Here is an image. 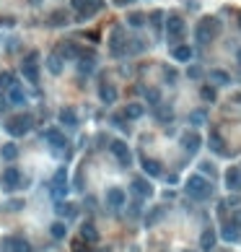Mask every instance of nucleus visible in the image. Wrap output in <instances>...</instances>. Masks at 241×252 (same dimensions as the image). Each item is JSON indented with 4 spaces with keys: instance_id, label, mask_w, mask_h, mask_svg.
Masks as SVG:
<instances>
[{
    "instance_id": "obj_1",
    "label": "nucleus",
    "mask_w": 241,
    "mask_h": 252,
    "mask_svg": "<svg viewBox=\"0 0 241 252\" xmlns=\"http://www.w3.org/2000/svg\"><path fill=\"white\" fill-rule=\"evenodd\" d=\"M184 190H187V195L194 197V200H210L213 197V182L205 174H192L187 179V185H184Z\"/></svg>"
},
{
    "instance_id": "obj_2",
    "label": "nucleus",
    "mask_w": 241,
    "mask_h": 252,
    "mask_svg": "<svg viewBox=\"0 0 241 252\" xmlns=\"http://www.w3.org/2000/svg\"><path fill=\"white\" fill-rule=\"evenodd\" d=\"M215 37H218V21L213 16H205L194 29V39H197V44H210Z\"/></svg>"
},
{
    "instance_id": "obj_3",
    "label": "nucleus",
    "mask_w": 241,
    "mask_h": 252,
    "mask_svg": "<svg viewBox=\"0 0 241 252\" xmlns=\"http://www.w3.org/2000/svg\"><path fill=\"white\" fill-rule=\"evenodd\" d=\"M31 128H34V117H31V114H16V117H11V120L5 122V130L11 133L13 138L26 136Z\"/></svg>"
},
{
    "instance_id": "obj_4",
    "label": "nucleus",
    "mask_w": 241,
    "mask_h": 252,
    "mask_svg": "<svg viewBox=\"0 0 241 252\" xmlns=\"http://www.w3.org/2000/svg\"><path fill=\"white\" fill-rule=\"evenodd\" d=\"M21 70H24V78L29 81L31 86L39 84V52H29V55L24 57Z\"/></svg>"
},
{
    "instance_id": "obj_5",
    "label": "nucleus",
    "mask_w": 241,
    "mask_h": 252,
    "mask_svg": "<svg viewBox=\"0 0 241 252\" xmlns=\"http://www.w3.org/2000/svg\"><path fill=\"white\" fill-rule=\"evenodd\" d=\"M73 8L78 11V19L86 21L91 16H96L104 8V0H73Z\"/></svg>"
},
{
    "instance_id": "obj_6",
    "label": "nucleus",
    "mask_w": 241,
    "mask_h": 252,
    "mask_svg": "<svg viewBox=\"0 0 241 252\" xmlns=\"http://www.w3.org/2000/svg\"><path fill=\"white\" fill-rule=\"evenodd\" d=\"M0 187H3V193L18 190V187H21V172H18L16 167L3 169V174H0Z\"/></svg>"
},
{
    "instance_id": "obj_7",
    "label": "nucleus",
    "mask_w": 241,
    "mask_h": 252,
    "mask_svg": "<svg viewBox=\"0 0 241 252\" xmlns=\"http://www.w3.org/2000/svg\"><path fill=\"white\" fill-rule=\"evenodd\" d=\"M109 151H112V156H114L122 167L133 164V154H130V148H127L125 140H112V143H109Z\"/></svg>"
},
{
    "instance_id": "obj_8",
    "label": "nucleus",
    "mask_w": 241,
    "mask_h": 252,
    "mask_svg": "<svg viewBox=\"0 0 241 252\" xmlns=\"http://www.w3.org/2000/svg\"><path fill=\"white\" fill-rule=\"evenodd\" d=\"M0 250L3 252H31V245L24 237H5L0 242Z\"/></svg>"
},
{
    "instance_id": "obj_9",
    "label": "nucleus",
    "mask_w": 241,
    "mask_h": 252,
    "mask_svg": "<svg viewBox=\"0 0 241 252\" xmlns=\"http://www.w3.org/2000/svg\"><path fill=\"white\" fill-rule=\"evenodd\" d=\"M44 140H47L50 146L57 151V154L68 156V140H65V136H62L60 130H47V133H44Z\"/></svg>"
},
{
    "instance_id": "obj_10",
    "label": "nucleus",
    "mask_w": 241,
    "mask_h": 252,
    "mask_svg": "<svg viewBox=\"0 0 241 252\" xmlns=\"http://www.w3.org/2000/svg\"><path fill=\"white\" fill-rule=\"evenodd\" d=\"M179 143H182V148L187 151V154H197L200 146H202V138H200V133H182L179 136Z\"/></svg>"
},
{
    "instance_id": "obj_11",
    "label": "nucleus",
    "mask_w": 241,
    "mask_h": 252,
    "mask_svg": "<svg viewBox=\"0 0 241 252\" xmlns=\"http://www.w3.org/2000/svg\"><path fill=\"white\" fill-rule=\"evenodd\" d=\"M52 195L54 197H65L68 195V172L65 169H57L52 177Z\"/></svg>"
},
{
    "instance_id": "obj_12",
    "label": "nucleus",
    "mask_w": 241,
    "mask_h": 252,
    "mask_svg": "<svg viewBox=\"0 0 241 252\" xmlns=\"http://www.w3.org/2000/svg\"><path fill=\"white\" fill-rule=\"evenodd\" d=\"M127 52V39H125V31H122V26H114V31H112V55H125Z\"/></svg>"
},
{
    "instance_id": "obj_13",
    "label": "nucleus",
    "mask_w": 241,
    "mask_h": 252,
    "mask_svg": "<svg viewBox=\"0 0 241 252\" xmlns=\"http://www.w3.org/2000/svg\"><path fill=\"white\" fill-rule=\"evenodd\" d=\"M127 203V195L122 187H109L107 190V205L109 208H122V205Z\"/></svg>"
},
{
    "instance_id": "obj_14",
    "label": "nucleus",
    "mask_w": 241,
    "mask_h": 252,
    "mask_svg": "<svg viewBox=\"0 0 241 252\" xmlns=\"http://www.w3.org/2000/svg\"><path fill=\"white\" fill-rule=\"evenodd\" d=\"M166 34H169V39H182L184 21L179 19V16H169V21H166Z\"/></svg>"
},
{
    "instance_id": "obj_15",
    "label": "nucleus",
    "mask_w": 241,
    "mask_h": 252,
    "mask_svg": "<svg viewBox=\"0 0 241 252\" xmlns=\"http://www.w3.org/2000/svg\"><path fill=\"white\" fill-rule=\"evenodd\" d=\"M57 52H60V55H62V60H78V57L83 55L80 44H76V42H62Z\"/></svg>"
},
{
    "instance_id": "obj_16",
    "label": "nucleus",
    "mask_w": 241,
    "mask_h": 252,
    "mask_svg": "<svg viewBox=\"0 0 241 252\" xmlns=\"http://www.w3.org/2000/svg\"><path fill=\"white\" fill-rule=\"evenodd\" d=\"M226 187H228L231 193H239L241 190V169L239 167L226 169Z\"/></svg>"
},
{
    "instance_id": "obj_17",
    "label": "nucleus",
    "mask_w": 241,
    "mask_h": 252,
    "mask_svg": "<svg viewBox=\"0 0 241 252\" xmlns=\"http://www.w3.org/2000/svg\"><path fill=\"white\" fill-rule=\"evenodd\" d=\"M133 193H135L137 197H151V195H153V187H151V182H148V179L135 177V179H133Z\"/></svg>"
},
{
    "instance_id": "obj_18",
    "label": "nucleus",
    "mask_w": 241,
    "mask_h": 252,
    "mask_svg": "<svg viewBox=\"0 0 241 252\" xmlns=\"http://www.w3.org/2000/svg\"><path fill=\"white\" fill-rule=\"evenodd\" d=\"M57 120H60V125H65V128H76V125H78V114H76L73 107H65V110L57 114Z\"/></svg>"
},
{
    "instance_id": "obj_19",
    "label": "nucleus",
    "mask_w": 241,
    "mask_h": 252,
    "mask_svg": "<svg viewBox=\"0 0 241 252\" xmlns=\"http://www.w3.org/2000/svg\"><path fill=\"white\" fill-rule=\"evenodd\" d=\"M99 99L104 104H114L117 102V88L112 86V84H101L99 86Z\"/></svg>"
},
{
    "instance_id": "obj_20",
    "label": "nucleus",
    "mask_w": 241,
    "mask_h": 252,
    "mask_svg": "<svg viewBox=\"0 0 241 252\" xmlns=\"http://www.w3.org/2000/svg\"><path fill=\"white\" fill-rule=\"evenodd\" d=\"M143 169H145V174L148 177H161L163 174V167H161V161H156V159H143Z\"/></svg>"
},
{
    "instance_id": "obj_21",
    "label": "nucleus",
    "mask_w": 241,
    "mask_h": 252,
    "mask_svg": "<svg viewBox=\"0 0 241 252\" xmlns=\"http://www.w3.org/2000/svg\"><path fill=\"white\" fill-rule=\"evenodd\" d=\"M213 247H215V231L213 229H205L200 237V250L202 252H213Z\"/></svg>"
},
{
    "instance_id": "obj_22",
    "label": "nucleus",
    "mask_w": 241,
    "mask_h": 252,
    "mask_svg": "<svg viewBox=\"0 0 241 252\" xmlns=\"http://www.w3.org/2000/svg\"><path fill=\"white\" fill-rule=\"evenodd\" d=\"M47 70L52 76H60L62 73V55L60 52H52V55L47 57Z\"/></svg>"
},
{
    "instance_id": "obj_23",
    "label": "nucleus",
    "mask_w": 241,
    "mask_h": 252,
    "mask_svg": "<svg viewBox=\"0 0 241 252\" xmlns=\"http://www.w3.org/2000/svg\"><path fill=\"white\" fill-rule=\"evenodd\" d=\"M171 57L179 60V62H189V60H192V47H187V44H179V47L171 50Z\"/></svg>"
},
{
    "instance_id": "obj_24",
    "label": "nucleus",
    "mask_w": 241,
    "mask_h": 252,
    "mask_svg": "<svg viewBox=\"0 0 241 252\" xmlns=\"http://www.w3.org/2000/svg\"><path fill=\"white\" fill-rule=\"evenodd\" d=\"M143 114H145V110H143V104H137V102L125 107V117H127V120H140Z\"/></svg>"
},
{
    "instance_id": "obj_25",
    "label": "nucleus",
    "mask_w": 241,
    "mask_h": 252,
    "mask_svg": "<svg viewBox=\"0 0 241 252\" xmlns=\"http://www.w3.org/2000/svg\"><path fill=\"white\" fill-rule=\"evenodd\" d=\"M220 237H223L226 242H239L241 234H239V229H236V224H226V226L220 229Z\"/></svg>"
},
{
    "instance_id": "obj_26",
    "label": "nucleus",
    "mask_w": 241,
    "mask_h": 252,
    "mask_svg": "<svg viewBox=\"0 0 241 252\" xmlns=\"http://www.w3.org/2000/svg\"><path fill=\"white\" fill-rule=\"evenodd\" d=\"M80 239H86V242H99V231L94 224H83L80 226Z\"/></svg>"
},
{
    "instance_id": "obj_27",
    "label": "nucleus",
    "mask_w": 241,
    "mask_h": 252,
    "mask_svg": "<svg viewBox=\"0 0 241 252\" xmlns=\"http://www.w3.org/2000/svg\"><path fill=\"white\" fill-rule=\"evenodd\" d=\"M8 96H11V102H13V104H18V107H21V104L26 102V94H24V88L18 86V84H13L11 88H8Z\"/></svg>"
},
{
    "instance_id": "obj_28",
    "label": "nucleus",
    "mask_w": 241,
    "mask_h": 252,
    "mask_svg": "<svg viewBox=\"0 0 241 252\" xmlns=\"http://www.w3.org/2000/svg\"><path fill=\"white\" fill-rule=\"evenodd\" d=\"M54 211H57L60 219H73V216L78 213V208L73 203H57V208H54Z\"/></svg>"
},
{
    "instance_id": "obj_29",
    "label": "nucleus",
    "mask_w": 241,
    "mask_h": 252,
    "mask_svg": "<svg viewBox=\"0 0 241 252\" xmlns=\"http://www.w3.org/2000/svg\"><path fill=\"white\" fill-rule=\"evenodd\" d=\"M210 81H213V84H218V86H228L231 84V76L226 73V70H210Z\"/></svg>"
},
{
    "instance_id": "obj_30",
    "label": "nucleus",
    "mask_w": 241,
    "mask_h": 252,
    "mask_svg": "<svg viewBox=\"0 0 241 252\" xmlns=\"http://www.w3.org/2000/svg\"><path fill=\"white\" fill-rule=\"evenodd\" d=\"M0 156H3L5 161H16L18 159V146L16 143H5V146L0 148Z\"/></svg>"
},
{
    "instance_id": "obj_31",
    "label": "nucleus",
    "mask_w": 241,
    "mask_h": 252,
    "mask_svg": "<svg viewBox=\"0 0 241 252\" xmlns=\"http://www.w3.org/2000/svg\"><path fill=\"white\" fill-rule=\"evenodd\" d=\"M50 234L54 239H65V234H68V226H65L62 221H54L52 226H50Z\"/></svg>"
},
{
    "instance_id": "obj_32",
    "label": "nucleus",
    "mask_w": 241,
    "mask_h": 252,
    "mask_svg": "<svg viewBox=\"0 0 241 252\" xmlns=\"http://www.w3.org/2000/svg\"><path fill=\"white\" fill-rule=\"evenodd\" d=\"M78 62H80V65H78V70H80V73H91V70H94V57H86V52H83V55L78 57Z\"/></svg>"
},
{
    "instance_id": "obj_33",
    "label": "nucleus",
    "mask_w": 241,
    "mask_h": 252,
    "mask_svg": "<svg viewBox=\"0 0 241 252\" xmlns=\"http://www.w3.org/2000/svg\"><path fill=\"white\" fill-rule=\"evenodd\" d=\"M210 148L215 151V154H226V146H223V138L218 136V133H213L210 136Z\"/></svg>"
},
{
    "instance_id": "obj_34",
    "label": "nucleus",
    "mask_w": 241,
    "mask_h": 252,
    "mask_svg": "<svg viewBox=\"0 0 241 252\" xmlns=\"http://www.w3.org/2000/svg\"><path fill=\"white\" fill-rule=\"evenodd\" d=\"M65 24H68V13L65 11H54L50 16V26H65Z\"/></svg>"
},
{
    "instance_id": "obj_35",
    "label": "nucleus",
    "mask_w": 241,
    "mask_h": 252,
    "mask_svg": "<svg viewBox=\"0 0 241 252\" xmlns=\"http://www.w3.org/2000/svg\"><path fill=\"white\" fill-rule=\"evenodd\" d=\"M13 84H16V76L8 73V70H3V73H0V91H3V88H11Z\"/></svg>"
},
{
    "instance_id": "obj_36",
    "label": "nucleus",
    "mask_w": 241,
    "mask_h": 252,
    "mask_svg": "<svg viewBox=\"0 0 241 252\" xmlns=\"http://www.w3.org/2000/svg\"><path fill=\"white\" fill-rule=\"evenodd\" d=\"M127 24L133 26V29H140V26L145 24V16H143V13H130V16H127Z\"/></svg>"
},
{
    "instance_id": "obj_37",
    "label": "nucleus",
    "mask_w": 241,
    "mask_h": 252,
    "mask_svg": "<svg viewBox=\"0 0 241 252\" xmlns=\"http://www.w3.org/2000/svg\"><path fill=\"white\" fill-rule=\"evenodd\" d=\"M205 120H208V112H205V110H197V112L189 114V122H192V125H202Z\"/></svg>"
},
{
    "instance_id": "obj_38",
    "label": "nucleus",
    "mask_w": 241,
    "mask_h": 252,
    "mask_svg": "<svg viewBox=\"0 0 241 252\" xmlns=\"http://www.w3.org/2000/svg\"><path fill=\"white\" fill-rule=\"evenodd\" d=\"M145 99H148L151 104H159V102H161V94L156 91V88H145Z\"/></svg>"
},
{
    "instance_id": "obj_39",
    "label": "nucleus",
    "mask_w": 241,
    "mask_h": 252,
    "mask_svg": "<svg viewBox=\"0 0 241 252\" xmlns=\"http://www.w3.org/2000/svg\"><path fill=\"white\" fill-rule=\"evenodd\" d=\"M161 216H163V208H153V213H151V216H148V219H145V224H148V226H153V224L159 221Z\"/></svg>"
},
{
    "instance_id": "obj_40",
    "label": "nucleus",
    "mask_w": 241,
    "mask_h": 252,
    "mask_svg": "<svg viewBox=\"0 0 241 252\" xmlns=\"http://www.w3.org/2000/svg\"><path fill=\"white\" fill-rule=\"evenodd\" d=\"M3 208H5V211H21V208H24V200H8Z\"/></svg>"
},
{
    "instance_id": "obj_41",
    "label": "nucleus",
    "mask_w": 241,
    "mask_h": 252,
    "mask_svg": "<svg viewBox=\"0 0 241 252\" xmlns=\"http://www.w3.org/2000/svg\"><path fill=\"white\" fill-rule=\"evenodd\" d=\"M151 21H153V29H161V21H163V13L161 11H156V13H151Z\"/></svg>"
},
{
    "instance_id": "obj_42",
    "label": "nucleus",
    "mask_w": 241,
    "mask_h": 252,
    "mask_svg": "<svg viewBox=\"0 0 241 252\" xmlns=\"http://www.w3.org/2000/svg\"><path fill=\"white\" fill-rule=\"evenodd\" d=\"M200 169H202V174H210V177L215 174V167H213L210 161H202V164H200Z\"/></svg>"
},
{
    "instance_id": "obj_43",
    "label": "nucleus",
    "mask_w": 241,
    "mask_h": 252,
    "mask_svg": "<svg viewBox=\"0 0 241 252\" xmlns=\"http://www.w3.org/2000/svg\"><path fill=\"white\" fill-rule=\"evenodd\" d=\"M163 76L169 84H177V70H171V68H163Z\"/></svg>"
},
{
    "instance_id": "obj_44",
    "label": "nucleus",
    "mask_w": 241,
    "mask_h": 252,
    "mask_svg": "<svg viewBox=\"0 0 241 252\" xmlns=\"http://www.w3.org/2000/svg\"><path fill=\"white\" fill-rule=\"evenodd\" d=\"M202 96H205L208 102H213V99H215V91H213V88H208V86H202Z\"/></svg>"
},
{
    "instance_id": "obj_45",
    "label": "nucleus",
    "mask_w": 241,
    "mask_h": 252,
    "mask_svg": "<svg viewBox=\"0 0 241 252\" xmlns=\"http://www.w3.org/2000/svg\"><path fill=\"white\" fill-rule=\"evenodd\" d=\"M117 5H130V3H135V0H114Z\"/></svg>"
},
{
    "instance_id": "obj_46",
    "label": "nucleus",
    "mask_w": 241,
    "mask_h": 252,
    "mask_svg": "<svg viewBox=\"0 0 241 252\" xmlns=\"http://www.w3.org/2000/svg\"><path fill=\"white\" fill-rule=\"evenodd\" d=\"M5 112V102H3V96H0V114Z\"/></svg>"
},
{
    "instance_id": "obj_47",
    "label": "nucleus",
    "mask_w": 241,
    "mask_h": 252,
    "mask_svg": "<svg viewBox=\"0 0 241 252\" xmlns=\"http://www.w3.org/2000/svg\"><path fill=\"white\" fill-rule=\"evenodd\" d=\"M236 224H241V211H236Z\"/></svg>"
},
{
    "instance_id": "obj_48",
    "label": "nucleus",
    "mask_w": 241,
    "mask_h": 252,
    "mask_svg": "<svg viewBox=\"0 0 241 252\" xmlns=\"http://www.w3.org/2000/svg\"><path fill=\"white\" fill-rule=\"evenodd\" d=\"M236 60H239V65H241V50L236 52Z\"/></svg>"
},
{
    "instance_id": "obj_49",
    "label": "nucleus",
    "mask_w": 241,
    "mask_h": 252,
    "mask_svg": "<svg viewBox=\"0 0 241 252\" xmlns=\"http://www.w3.org/2000/svg\"><path fill=\"white\" fill-rule=\"evenodd\" d=\"M29 3H31V5H39V3H42V0H29Z\"/></svg>"
},
{
    "instance_id": "obj_50",
    "label": "nucleus",
    "mask_w": 241,
    "mask_h": 252,
    "mask_svg": "<svg viewBox=\"0 0 241 252\" xmlns=\"http://www.w3.org/2000/svg\"><path fill=\"white\" fill-rule=\"evenodd\" d=\"M0 24H11V19H0Z\"/></svg>"
},
{
    "instance_id": "obj_51",
    "label": "nucleus",
    "mask_w": 241,
    "mask_h": 252,
    "mask_svg": "<svg viewBox=\"0 0 241 252\" xmlns=\"http://www.w3.org/2000/svg\"><path fill=\"white\" fill-rule=\"evenodd\" d=\"M99 252H109V250H99Z\"/></svg>"
},
{
    "instance_id": "obj_52",
    "label": "nucleus",
    "mask_w": 241,
    "mask_h": 252,
    "mask_svg": "<svg viewBox=\"0 0 241 252\" xmlns=\"http://www.w3.org/2000/svg\"><path fill=\"white\" fill-rule=\"evenodd\" d=\"M184 252H192V250H184Z\"/></svg>"
},
{
    "instance_id": "obj_53",
    "label": "nucleus",
    "mask_w": 241,
    "mask_h": 252,
    "mask_svg": "<svg viewBox=\"0 0 241 252\" xmlns=\"http://www.w3.org/2000/svg\"><path fill=\"white\" fill-rule=\"evenodd\" d=\"M239 102H241V96H239Z\"/></svg>"
}]
</instances>
